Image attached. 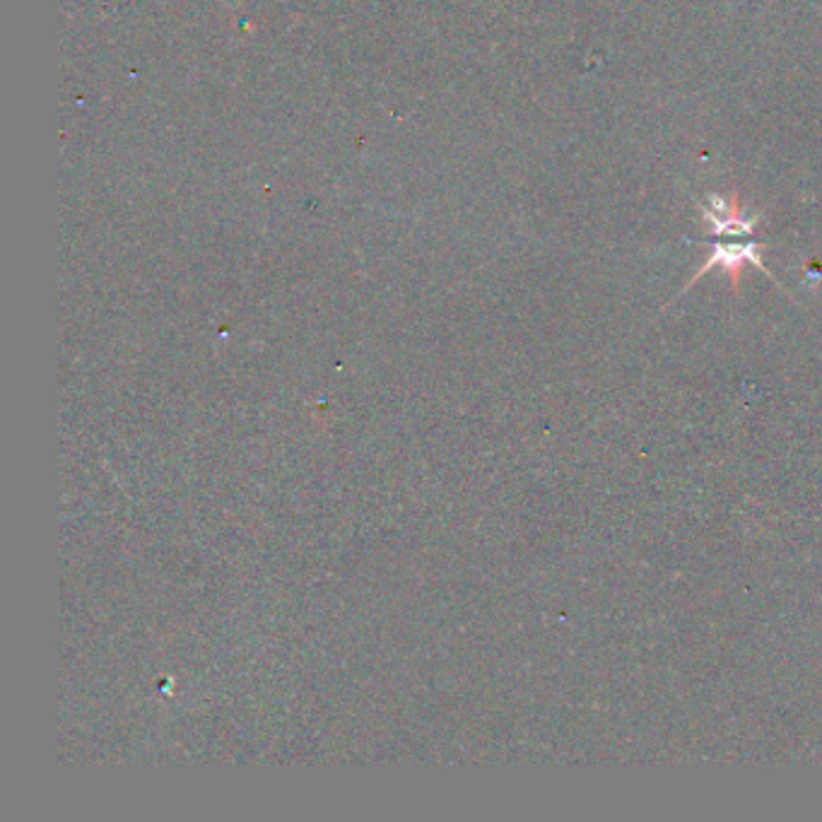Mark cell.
<instances>
[{
	"label": "cell",
	"instance_id": "2",
	"mask_svg": "<svg viewBox=\"0 0 822 822\" xmlns=\"http://www.w3.org/2000/svg\"><path fill=\"white\" fill-rule=\"evenodd\" d=\"M746 261H750V264H755L758 268L764 270L758 242H744V244H722V242H718V244H714L712 258L706 261L698 276H702V273H706V270H712L714 266H724L728 270L730 282L736 285L738 282V270H740V266L746 264Z\"/></svg>",
	"mask_w": 822,
	"mask_h": 822
},
{
	"label": "cell",
	"instance_id": "1",
	"mask_svg": "<svg viewBox=\"0 0 822 822\" xmlns=\"http://www.w3.org/2000/svg\"><path fill=\"white\" fill-rule=\"evenodd\" d=\"M700 210H702V218L714 225V234L718 237L752 234L755 225L760 222V218H746L744 210H740V198L736 191L730 193L728 201L722 196H714L712 193L710 205H700Z\"/></svg>",
	"mask_w": 822,
	"mask_h": 822
}]
</instances>
